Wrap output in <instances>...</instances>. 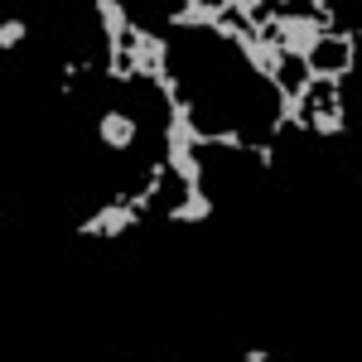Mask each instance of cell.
<instances>
[{"mask_svg": "<svg viewBox=\"0 0 362 362\" xmlns=\"http://www.w3.org/2000/svg\"><path fill=\"white\" fill-rule=\"evenodd\" d=\"M242 362H271V353H266V348H247V353H242Z\"/></svg>", "mask_w": 362, "mask_h": 362, "instance_id": "5", "label": "cell"}, {"mask_svg": "<svg viewBox=\"0 0 362 362\" xmlns=\"http://www.w3.org/2000/svg\"><path fill=\"white\" fill-rule=\"evenodd\" d=\"M92 10H97V34H102V44H112L116 34L131 25V15H126V5H121V0H97Z\"/></svg>", "mask_w": 362, "mask_h": 362, "instance_id": "3", "label": "cell"}, {"mask_svg": "<svg viewBox=\"0 0 362 362\" xmlns=\"http://www.w3.org/2000/svg\"><path fill=\"white\" fill-rule=\"evenodd\" d=\"M97 140L116 150V155H126V150H136L140 140V116L126 112V107H107V112L97 116Z\"/></svg>", "mask_w": 362, "mask_h": 362, "instance_id": "2", "label": "cell"}, {"mask_svg": "<svg viewBox=\"0 0 362 362\" xmlns=\"http://www.w3.org/2000/svg\"><path fill=\"white\" fill-rule=\"evenodd\" d=\"M29 44V20L25 15H5L0 20V54H20Z\"/></svg>", "mask_w": 362, "mask_h": 362, "instance_id": "4", "label": "cell"}, {"mask_svg": "<svg viewBox=\"0 0 362 362\" xmlns=\"http://www.w3.org/2000/svg\"><path fill=\"white\" fill-rule=\"evenodd\" d=\"M300 58H305L309 78L353 83V68H358V29H348V34H314Z\"/></svg>", "mask_w": 362, "mask_h": 362, "instance_id": "1", "label": "cell"}]
</instances>
